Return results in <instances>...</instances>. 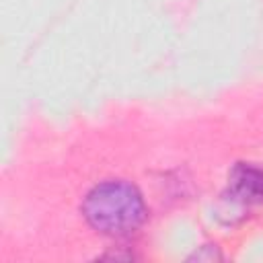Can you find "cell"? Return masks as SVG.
<instances>
[{
    "mask_svg": "<svg viewBox=\"0 0 263 263\" xmlns=\"http://www.w3.org/2000/svg\"><path fill=\"white\" fill-rule=\"evenodd\" d=\"M80 212L95 232L113 238L138 232L148 220L142 191L125 179H107L90 187L82 197Z\"/></svg>",
    "mask_w": 263,
    "mask_h": 263,
    "instance_id": "obj_1",
    "label": "cell"
},
{
    "mask_svg": "<svg viewBox=\"0 0 263 263\" xmlns=\"http://www.w3.org/2000/svg\"><path fill=\"white\" fill-rule=\"evenodd\" d=\"M226 195L242 203L245 208L263 203V164L236 162L228 173Z\"/></svg>",
    "mask_w": 263,
    "mask_h": 263,
    "instance_id": "obj_2",
    "label": "cell"
},
{
    "mask_svg": "<svg viewBox=\"0 0 263 263\" xmlns=\"http://www.w3.org/2000/svg\"><path fill=\"white\" fill-rule=\"evenodd\" d=\"M220 259H222L220 247L214 245V242H205V245L197 247V249L187 257V261H220Z\"/></svg>",
    "mask_w": 263,
    "mask_h": 263,
    "instance_id": "obj_3",
    "label": "cell"
}]
</instances>
